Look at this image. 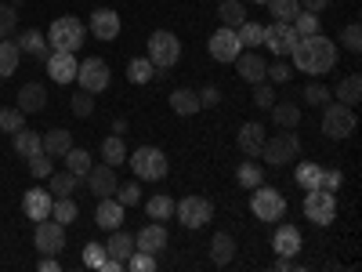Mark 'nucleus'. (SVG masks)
Here are the masks:
<instances>
[{"label":"nucleus","instance_id":"nucleus-1","mask_svg":"<svg viewBox=\"0 0 362 272\" xmlns=\"http://www.w3.org/2000/svg\"><path fill=\"white\" fill-rule=\"evenodd\" d=\"M293 58V69L308 73V76H322L337 66V44L326 40L322 33H312V37H300L297 47L290 51Z\"/></svg>","mask_w":362,"mask_h":272},{"label":"nucleus","instance_id":"nucleus-2","mask_svg":"<svg viewBox=\"0 0 362 272\" xmlns=\"http://www.w3.org/2000/svg\"><path fill=\"white\" fill-rule=\"evenodd\" d=\"M127 160H131L134 178H141V181H163L167 171H170L167 153H163V149H156V145H138L134 153H127Z\"/></svg>","mask_w":362,"mask_h":272},{"label":"nucleus","instance_id":"nucleus-3","mask_svg":"<svg viewBox=\"0 0 362 272\" xmlns=\"http://www.w3.org/2000/svg\"><path fill=\"white\" fill-rule=\"evenodd\" d=\"M83 37H87V26H83L80 18H73V15H62V18L51 22L47 47H51V51H73V55H76V47L83 44Z\"/></svg>","mask_w":362,"mask_h":272},{"label":"nucleus","instance_id":"nucleus-4","mask_svg":"<svg viewBox=\"0 0 362 272\" xmlns=\"http://www.w3.org/2000/svg\"><path fill=\"white\" fill-rule=\"evenodd\" d=\"M254 196H250V210L261 218V222H283V215H286V196L279 193V189H272V186H261L257 189H250Z\"/></svg>","mask_w":362,"mask_h":272},{"label":"nucleus","instance_id":"nucleus-5","mask_svg":"<svg viewBox=\"0 0 362 272\" xmlns=\"http://www.w3.org/2000/svg\"><path fill=\"white\" fill-rule=\"evenodd\" d=\"M145 44H148V62H153L156 69L177 66V58H181V40H177L174 33H167V29H156V33L148 37Z\"/></svg>","mask_w":362,"mask_h":272},{"label":"nucleus","instance_id":"nucleus-6","mask_svg":"<svg viewBox=\"0 0 362 272\" xmlns=\"http://www.w3.org/2000/svg\"><path fill=\"white\" fill-rule=\"evenodd\" d=\"M174 218L185 229H203L210 218H214V203L206 196H185L181 203H174Z\"/></svg>","mask_w":362,"mask_h":272},{"label":"nucleus","instance_id":"nucleus-7","mask_svg":"<svg viewBox=\"0 0 362 272\" xmlns=\"http://www.w3.org/2000/svg\"><path fill=\"white\" fill-rule=\"evenodd\" d=\"M326 113H322V135L326 138H348L351 131H355V113L348 109V106H341V102H326L322 106Z\"/></svg>","mask_w":362,"mask_h":272},{"label":"nucleus","instance_id":"nucleus-8","mask_svg":"<svg viewBox=\"0 0 362 272\" xmlns=\"http://www.w3.org/2000/svg\"><path fill=\"white\" fill-rule=\"evenodd\" d=\"M297 153H300V142H297V135H293V131H279L276 138H264V145H261V157H264L272 167L290 164Z\"/></svg>","mask_w":362,"mask_h":272},{"label":"nucleus","instance_id":"nucleus-9","mask_svg":"<svg viewBox=\"0 0 362 272\" xmlns=\"http://www.w3.org/2000/svg\"><path fill=\"white\" fill-rule=\"evenodd\" d=\"M337 215V196L326 193V189H308L305 196V218L315 222V225H329Z\"/></svg>","mask_w":362,"mask_h":272},{"label":"nucleus","instance_id":"nucleus-10","mask_svg":"<svg viewBox=\"0 0 362 272\" xmlns=\"http://www.w3.org/2000/svg\"><path fill=\"white\" fill-rule=\"evenodd\" d=\"M76 80L83 91H90V95H102V91L109 87V66L102 62V58H83V62L76 66Z\"/></svg>","mask_w":362,"mask_h":272},{"label":"nucleus","instance_id":"nucleus-11","mask_svg":"<svg viewBox=\"0 0 362 272\" xmlns=\"http://www.w3.org/2000/svg\"><path fill=\"white\" fill-rule=\"evenodd\" d=\"M297 29H293V22H272V26H264V47L268 51H276L279 58H286L293 47H297Z\"/></svg>","mask_w":362,"mask_h":272},{"label":"nucleus","instance_id":"nucleus-12","mask_svg":"<svg viewBox=\"0 0 362 272\" xmlns=\"http://www.w3.org/2000/svg\"><path fill=\"white\" fill-rule=\"evenodd\" d=\"M33 239H37V251L40 254H58V251L66 247V225H58L54 218H44V222H37Z\"/></svg>","mask_w":362,"mask_h":272},{"label":"nucleus","instance_id":"nucleus-13","mask_svg":"<svg viewBox=\"0 0 362 272\" xmlns=\"http://www.w3.org/2000/svg\"><path fill=\"white\" fill-rule=\"evenodd\" d=\"M44 66H47V73H51L54 84H73L80 62H76V55H73V51H51V55L44 58Z\"/></svg>","mask_w":362,"mask_h":272},{"label":"nucleus","instance_id":"nucleus-14","mask_svg":"<svg viewBox=\"0 0 362 272\" xmlns=\"http://www.w3.org/2000/svg\"><path fill=\"white\" fill-rule=\"evenodd\" d=\"M87 33L95 37V40H116L119 37V15L112 11V8H98L95 15H90V22H87Z\"/></svg>","mask_w":362,"mask_h":272},{"label":"nucleus","instance_id":"nucleus-15","mask_svg":"<svg viewBox=\"0 0 362 272\" xmlns=\"http://www.w3.org/2000/svg\"><path fill=\"white\" fill-rule=\"evenodd\" d=\"M243 51V44H239V37H235V29H228V26H221L214 37H210V55L218 58V62H235V55Z\"/></svg>","mask_w":362,"mask_h":272},{"label":"nucleus","instance_id":"nucleus-16","mask_svg":"<svg viewBox=\"0 0 362 272\" xmlns=\"http://www.w3.org/2000/svg\"><path fill=\"white\" fill-rule=\"evenodd\" d=\"M116 167H109V164H98V167H90L87 171V189L95 193L98 200H105V196H116Z\"/></svg>","mask_w":362,"mask_h":272},{"label":"nucleus","instance_id":"nucleus-17","mask_svg":"<svg viewBox=\"0 0 362 272\" xmlns=\"http://www.w3.org/2000/svg\"><path fill=\"white\" fill-rule=\"evenodd\" d=\"M51 203H54V196H51L47 189H29V193L22 196V210H25V218H29V222H44V218H51Z\"/></svg>","mask_w":362,"mask_h":272},{"label":"nucleus","instance_id":"nucleus-18","mask_svg":"<svg viewBox=\"0 0 362 272\" xmlns=\"http://www.w3.org/2000/svg\"><path fill=\"white\" fill-rule=\"evenodd\" d=\"M235 69H239V76H243L247 84H261L268 76V62L257 51H239L235 55Z\"/></svg>","mask_w":362,"mask_h":272},{"label":"nucleus","instance_id":"nucleus-19","mask_svg":"<svg viewBox=\"0 0 362 272\" xmlns=\"http://www.w3.org/2000/svg\"><path fill=\"white\" fill-rule=\"evenodd\" d=\"M124 203H119L116 196H105V200H98V210H95V225L98 229H105V232H112V229H119L124 225Z\"/></svg>","mask_w":362,"mask_h":272},{"label":"nucleus","instance_id":"nucleus-20","mask_svg":"<svg viewBox=\"0 0 362 272\" xmlns=\"http://www.w3.org/2000/svg\"><path fill=\"white\" fill-rule=\"evenodd\" d=\"M167 244H170V236H167V229H163L160 222L145 225V229L134 236V247H138V251H148V254H160V251H167Z\"/></svg>","mask_w":362,"mask_h":272},{"label":"nucleus","instance_id":"nucleus-21","mask_svg":"<svg viewBox=\"0 0 362 272\" xmlns=\"http://www.w3.org/2000/svg\"><path fill=\"white\" fill-rule=\"evenodd\" d=\"M264 128L257 124V120H254V124H243V128H239V135H235V145H239V153H243V157H261V145H264Z\"/></svg>","mask_w":362,"mask_h":272},{"label":"nucleus","instance_id":"nucleus-22","mask_svg":"<svg viewBox=\"0 0 362 272\" xmlns=\"http://www.w3.org/2000/svg\"><path fill=\"white\" fill-rule=\"evenodd\" d=\"M15 47H18V55H29V58H44L51 55V47H47V37L40 33V29H25V33L15 40Z\"/></svg>","mask_w":362,"mask_h":272},{"label":"nucleus","instance_id":"nucleus-23","mask_svg":"<svg viewBox=\"0 0 362 272\" xmlns=\"http://www.w3.org/2000/svg\"><path fill=\"white\" fill-rule=\"evenodd\" d=\"M15 106H18L22 113H40V109L47 106V91H44V84H22Z\"/></svg>","mask_w":362,"mask_h":272},{"label":"nucleus","instance_id":"nucleus-24","mask_svg":"<svg viewBox=\"0 0 362 272\" xmlns=\"http://www.w3.org/2000/svg\"><path fill=\"white\" fill-rule=\"evenodd\" d=\"M272 247H276V254H283V258H293L300 251V229L297 225H279L276 236H272Z\"/></svg>","mask_w":362,"mask_h":272},{"label":"nucleus","instance_id":"nucleus-25","mask_svg":"<svg viewBox=\"0 0 362 272\" xmlns=\"http://www.w3.org/2000/svg\"><path fill=\"white\" fill-rule=\"evenodd\" d=\"M232 258H235V239L228 232H218L214 239H210V261H214L218 268H225Z\"/></svg>","mask_w":362,"mask_h":272},{"label":"nucleus","instance_id":"nucleus-26","mask_svg":"<svg viewBox=\"0 0 362 272\" xmlns=\"http://www.w3.org/2000/svg\"><path fill=\"white\" fill-rule=\"evenodd\" d=\"M170 109H174L177 116H192V113H199L203 106H199V95H196V91L177 87V91H170Z\"/></svg>","mask_w":362,"mask_h":272},{"label":"nucleus","instance_id":"nucleus-27","mask_svg":"<svg viewBox=\"0 0 362 272\" xmlns=\"http://www.w3.org/2000/svg\"><path fill=\"white\" fill-rule=\"evenodd\" d=\"M40 142H44V153H47V157H66L69 149H73V135L62 131V128H54V131L40 135Z\"/></svg>","mask_w":362,"mask_h":272},{"label":"nucleus","instance_id":"nucleus-28","mask_svg":"<svg viewBox=\"0 0 362 272\" xmlns=\"http://www.w3.org/2000/svg\"><path fill=\"white\" fill-rule=\"evenodd\" d=\"M11 138H15V153H18L22 160H29V157L44 153V142H40V135H37V131L22 128V131H18V135H11Z\"/></svg>","mask_w":362,"mask_h":272},{"label":"nucleus","instance_id":"nucleus-29","mask_svg":"<svg viewBox=\"0 0 362 272\" xmlns=\"http://www.w3.org/2000/svg\"><path fill=\"white\" fill-rule=\"evenodd\" d=\"M131 251H134V236H131V232L112 229L109 244H105V254H109V258H116V261H127V258H131Z\"/></svg>","mask_w":362,"mask_h":272},{"label":"nucleus","instance_id":"nucleus-30","mask_svg":"<svg viewBox=\"0 0 362 272\" xmlns=\"http://www.w3.org/2000/svg\"><path fill=\"white\" fill-rule=\"evenodd\" d=\"M235 37H239V44H243V47L257 51V47L264 44V26H261V22H250V18H243V22L235 26Z\"/></svg>","mask_w":362,"mask_h":272},{"label":"nucleus","instance_id":"nucleus-31","mask_svg":"<svg viewBox=\"0 0 362 272\" xmlns=\"http://www.w3.org/2000/svg\"><path fill=\"white\" fill-rule=\"evenodd\" d=\"M337 98H341V106H348V109H355V106L362 102V76H358V73H351V76H344V80L337 84Z\"/></svg>","mask_w":362,"mask_h":272},{"label":"nucleus","instance_id":"nucleus-32","mask_svg":"<svg viewBox=\"0 0 362 272\" xmlns=\"http://www.w3.org/2000/svg\"><path fill=\"white\" fill-rule=\"evenodd\" d=\"M297 120H300V109H297L293 102H276V106H272V124H276V128L293 131Z\"/></svg>","mask_w":362,"mask_h":272},{"label":"nucleus","instance_id":"nucleus-33","mask_svg":"<svg viewBox=\"0 0 362 272\" xmlns=\"http://www.w3.org/2000/svg\"><path fill=\"white\" fill-rule=\"evenodd\" d=\"M127 160V145H124V135H112V138H105L102 142V164H109V167H119Z\"/></svg>","mask_w":362,"mask_h":272},{"label":"nucleus","instance_id":"nucleus-34","mask_svg":"<svg viewBox=\"0 0 362 272\" xmlns=\"http://www.w3.org/2000/svg\"><path fill=\"white\" fill-rule=\"evenodd\" d=\"M76 186H80V178H76L73 171H66V174H54V171H51V189H47V193H51L54 200H62V196H73Z\"/></svg>","mask_w":362,"mask_h":272},{"label":"nucleus","instance_id":"nucleus-35","mask_svg":"<svg viewBox=\"0 0 362 272\" xmlns=\"http://www.w3.org/2000/svg\"><path fill=\"white\" fill-rule=\"evenodd\" d=\"M293 178H297V186L300 189H319V178H322V167L319 164H312V160H305V164H297V171H293Z\"/></svg>","mask_w":362,"mask_h":272},{"label":"nucleus","instance_id":"nucleus-36","mask_svg":"<svg viewBox=\"0 0 362 272\" xmlns=\"http://www.w3.org/2000/svg\"><path fill=\"white\" fill-rule=\"evenodd\" d=\"M218 18H221V26H228V29H235L239 22L247 18V8L239 4V0H221L218 4Z\"/></svg>","mask_w":362,"mask_h":272},{"label":"nucleus","instance_id":"nucleus-37","mask_svg":"<svg viewBox=\"0 0 362 272\" xmlns=\"http://www.w3.org/2000/svg\"><path fill=\"white\" fill-rule=\"evenodd\" d=\"M145 215L148 218H153V222H167V218H174V200L170 196H153V200H148L145 203Z\"/></svg>","mask_w":362,"mask_h":272},{"label":"nucleus","instance_id":"nucleus-38","mask_svg":"<svg viewBox=\"0 0 362 272\" xmlns=\"http://www.w3.org/2000/svg\"><path fill=\"white\" fill-rule=\"evenodd\" d=\"M18 47H15V40H0V76H11L15 69H18Z\"/></svg>","mask_w":362,"mask_h":272},{"label":"nucleus","instance_id":"nucleus-39","mask_svg":"<svg viewBox=\"0 0 362 272\" xmlns=\"http://www.w3.org/2000/svg\"><path fill=\"white\" fill-rule=\"evenodd\" d=\"M235 178H239V186H247V189H257L261 181H264V171H261V167L254 164V157H250V160H243V164H239Z\"/></svg>","mask_w":362,"mask_h":272},{"label":"nucleus","instance_id":"nucleus-40","mask_svg":"<svg viewBox=\"0 0 362 272\" xmlns=\"http://www.w3.org/2000/svg\"><path fill=\"white\" fill-rule=\"evenodd\" d=\"M22 128H25V113H22L18 106L0 109V131H4V135H18Z\"/></svg>","mask_w":362,"mask_h":272},{"label":"nucleus","instance_id":"nucleus-41","mask_svg":"<svg viewBox=\"0 0 362 272\" xmlns=\"http://www.w3.org/2000/svg\"><path fill=\"white\" fill-rule=\"evenodd\" d=\"M268 11H272L276 22H293L300 15V4L297 0H268Z\"/></svg>","mask_w":362,"mask_h":272},{"label":"nucleus","instance_id":"nucleus-42","mask_svg":"<svg viewBox=\"0 0 362 272\" xmlns=\"http://www.w3.org/2000/svg\"><path fill=\"white\" fill-rule=\"evenodd\" d=\"M76 215H80V210H76V203H73L69 196H62V200H54V203H51V218H54L58 225L76 222Z\"/></svg>","mask_w":362,"mask_h":272},{"label":"nucleus","instance_id":"nucleus-43","mask_svg":"<svg viewBox=\"0 0 362 272\" xmlns=\"http://www.w3.org/2000/svg\"><path fill=\"white\" fill-rule=\"evenodd\" d=\"M153 76H156V66L148 62V58H134V62L127 66V80L131 84H148Z\"/></svg>","mask_w":362,"mask_h":272},{"label":"nucleus","instance_id":"nucleus-44","mask_svg":"<svg viewBox=\"0 0 362 272\" xmlns=\"http://www.w3.org/2000/svg\"><path fill=\"white\" fill-rule=\"evenodd\" d=\"M66 164H69V171H73L76 178H87V171L95 167V164H90V153H87V149H69V153H66Z\"/></svg>","mask_w":362,"mask_h":272},{"label":"nucleus","instance_id":"nucleus-45","mask_svg":"<svg viewBox=\"0 0 362 272\" xmlns=\"http://www.w3.org/2000/svg\"><path fill=\"white\" fill-rule=\"evenodd\" d=\"M124 265H131V272H156V254H148V251H131V258L124 261Z\"/></svg>","mask_w":362,"mask_h":272},{"label":"nucleus","instance_id":"nucleus-46","mask_svg":"<svg viewBox=\"0 0 362 272\" xmlns=\"http://www.w3.org/2000/svg\"><path fill=\"white\" fill-rule=\"evenodd\" d=\"M293 29H297V37H312V33H319V15L315 11H300L297 18H293Z\"/></svg>","mask_w":362,"mask_h":272},{"label":"nucleus","instance_id":"nucleus-47","mask_svg":"<svg viewBox=\"0 0 362 272\" xmlns=\"http://www.w3.org/2000/svg\"><path fill=\"white\" fill-rule=\"evenodd\" d=\"M18 26V11L11 4H0V40H8Z\"/></svg>","mask_w":362,"mask_h":272},{"label":"nucleus","instance_id":"nucleus-48","mask_svg":"<svg viewBox=\"0 0 362 272\" xmlns=\"http://www.w3.org/2000/svg\"><path fill=\"white\" fill-rule=\"evenodd\" d=\"M300 98H305L312 109H319V106H326V102H329V91H326L322 84H308L305 91H300Z\"/></svg>","mask_w":362,"mask_h":272},{"label":"nucleus","instance_id":"nucleus-49","mask_svg":"<svg viewBox=\"0 0 362 272\" xmlns=\"http://www.w3.org/2000/svg\"><path fill=\"white\" fill-rule=\"evenodd\" d=\"M25 164H29V174H33V178H51V164H54V157L37 153V157H29Z\"/></svg>","mask_w":362,"mask_h":272},{"label":"nucleus","instance_id":"nucleus-50","mask_svg":"<svg viewBox=\"0 0 362 272\" xmlns=\"http://www.w3.org/2000/svg\"><path fill=\"white\" fill-rule=\"evenodd\" d=\"M344 186V174L337 171V167H322V178H319V189H326V193H337Z\"/></svg>","mask_w":362,"mask_h":272},{"label":"nucleus","instance_id":"nucleus-51","mask_svg":"<svg viewBox=\"0 0 362 272\" xmlns=\"http://www.w3.org/2000/svg\"><path fill=\"white\" fill-rule=\"evenodd\" d=\"M254 87H257V91H254V106H257V109H272V106H276V91H272L264 80L254 84Z\"/></svg>","mask_w":362,"mask_h":272},{"label":"nucleus","instance_id":"nucleus-52","mask_svg":"<svg viewBox=\"0 0 362 272\" xmlns=\"http://www.w3.org/2000/svg\"><path fill=\"white\" fill-rule=\"evenodd\" d=\"M105 258H109V254H105V244H87V247H83V265H90V268H98Z\"/></svg>","mask_w":362,"mask_h":272},{"label":"nucleus","instance_id":"nucleus-53","mask_svg":"<svg viewBox=\"0 0 362 272\" xmlns=\"http://www.w3.org/2000/svg\"><path fill=\"white\" fill-rule=\"evenodd\" d=\"M116 200L124 207H134L141 200V186H138V181H134V186H116Z\"/></svg>","mask_w":362,"mask_h":272},{"label":"nucleus","instance_id":"nucleus-54","mask_svg":"<svg viewBox=\"0 0 362 272\" xmlns=\"http://www.w3.org/2000/svg\"><path fill=\"white\" fill-rule=\"evenodd\" d=\"M341 40H344L348 51H362V29H358V22H348L344 26V37Z\"/></svg>","mask_w":362,"mask_h":272},{"label":"nucleus","instance_id":"nucleus-55","mask_svg":"<svg viewBox=\"0 0 362 272\" xmlns=\"http://www.w3.org/2000/svg\"><path fill=\"white\" fill-rule=\"evenodd\" d=\"M73 113L76 116H90V113H95V98H90V91H83V95H73Z\"/></svg>","mask_w":362,"mask_h":272},{"label":"nucleus","instance_id":"nucleus-56","mask_svg":"<svg viewBox=\"0 0 362 272\" xmlns=\"http://www.w3.org/2000/svg\"><path fill=\"white\" fill-rule=\"evenodd\" d=\"M268 76L276 80V84H286V80L293 76V66H286V58H279L276 66H268Z\"/></svg>","mask_w":362,"mask_h":272},{"label":"nucleus","instance_id":"nucleus-57","mask_svg":"<svg viewBox=\"0 0 362 272\" xmlns=\"http://www.w3.org/2000/svg\"><path fill=\"white\" fill-rule=\"evenodd\" d=\"M221 102V91L214 87V84H206L203 91H199V106H218Z\"/></svg>","mask_w":362,"mask_h":272},{"label":"nucleus","instance_id":"nucleus-58","mask_svg":"<svg viewBox=\"0 0 362 272\" xmlns=\"http://www.w3.org/2000/svg\"><path fill=\"white\" fill-rule=\"evenodd\" d=\"M297 4L305 8V11H315V15H319V11H322V8L329 4V0H297Z\"/></svg>","mask_w":362,"mask_h":272},{"label":"nucleus","instance_id":"nucleus-59","mask_svg":"<svg viewBox=\"0 0 362 272\" xmlns=\"http://www.w3.org/2000/svg\"><path fill=\"white\" fill-rule=\"evenodd\" d=\"M40 272H62V268H58V261H54V254H44L40 258Z\"/></svg>","mask_w":362,"mask_h":272},{"label":"nucleus","instance_id":"nucleus-60","mask_svg":"<svg viewBox=\"0 0 362 272\" xmlns=\"http://www.w3.org/2000/svg\"><path fill=\"white\" fill-rule=\"evenodd\" d=\"M254 4H268V0H254Z\"/></svg>","mask_w":362,"mask_h":272},{"label":"nucleus","instance_id":"nucleus-61","mask_svg":"<svg viewBox=\"0 0 362 272\" xmlns=\"http://www.w3.org/2000/svg\"><path fill=\"white\" fill-rule=\"evenodd\" d=\"M15 4H22V0H11V8H15Z\"/></svg>","mask_w":362,"mask_h":272},{"label":"nucleus","instance_id":"nucleus-62","mask_svg":"<svg viewBox=\"0 0 362 272\" xmlns=\"http://www.w3.org/2000/svg\"><path fill=\"white\" fill-rule=\"evenodd\" d=\"M0 84H4V76H0Z\"/></svg>","mask_w":362,"mask_h":272}]
</instances>
